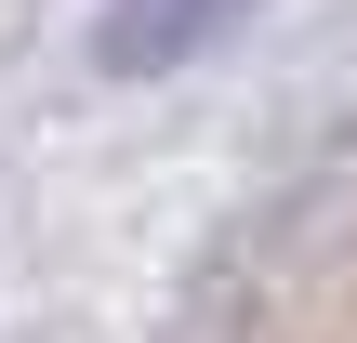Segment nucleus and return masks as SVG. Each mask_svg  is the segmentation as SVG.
<instances>
[{
    "label": "nucleus",
    "instance_id": "f257e3e1",
    "mask_svg": "<svg viewBox=\"0 0 357 343\" xmlns=\"http://www.w3.org/2000/svg\"><path fill=\"white\" fill-rule=\"evenodd\" d=\"M238 13H252V0H106V13H93V66H106V79H159V66H185V53H212Z\"/></svg>",
    "mask_w": 357,
    "mask_h": 343
}]
</instances>
